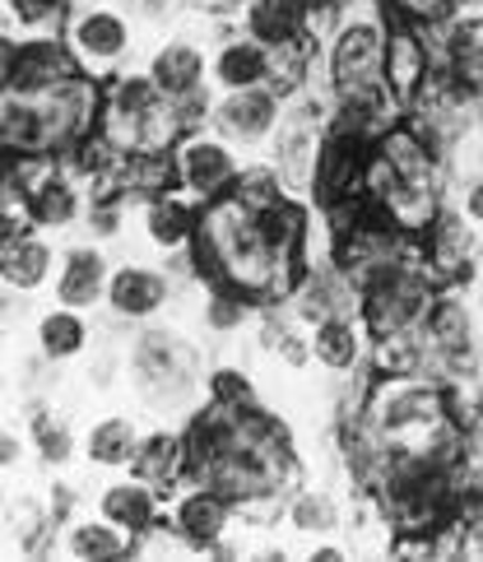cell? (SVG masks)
Instances as JSON below:
<instances>
[{
    "mask_svg": "<svg viewBox=\"0 0 483 562\" xmlns=\"http://www.w3.org/2000/svg\"><path fill=\"white\" fill-rule=\"evenodd\" d=\"M126 381L135 386L139 409L158 424L191 418L205 405V358L177 326H139L126 339Z\"/></svg>",
    "mask_w": 483,
    "mask_h": 562,
    "instance_id": "cell-1",
    "label": "cell"
},
{
    "mask_svg": "<svg viewBox=\"0 0 483 562\" xmlns=\"http://www.w3.org/2000/svg\"><path fill=\"white\" fill-rule=\"evenodd\" d=\"M60 37L70 47L75 70L98 79V85L126 75L131 56L139 47V29L121 0H79L66 14V24H60Z\"/></svg>",
    "mask_w": 483,
    "mask_h": 562,
    "instance_id": "cell-2",
    "label": "cell"
},
{
    "mask_svg": "<svg viewBox=\"0 0 483 562\" xmlns=\"http://www.w3.org/2000/svg\"><path fill=\"white\" fill-rule=\"evenodd\" d=\"M437 293H441V284L433 279V270L423 266V256L414 247L405 260H395V266H386L377 279L362 284L358 312H362V321H368L372 339L395 335V330H414V326H423V316H428V307L437 303Z\"/></svg>",
    "mask_w": 483,
    "mask_h": 562,
    "instance_id": "cell-3",
    "label": "cell"
},
{
    "mask_svg": "<svg viewBox=\"0 0 483 562\" xmlns=\"http://www.w3.org/2000/svg\"><path fill=\"white\" fill-rule=\"evenodd\" d=\"M164 516L172 520V530L181 535L191 558H247L242 544H228V535L242 526L237 507L200 479L187 474L177 488L164 493Z\"/></svg>",
    "mask_w": 483,
    "mask_h": 562,
    "instance_id": "cell-4",
    "label": "cell"
},
{
    "mask_svg": "<svg viewBox=\"0 0 483 562\" xmlns=\"http://www.w3.org/2000/svg\"><path fill=\"white\" fill-rule=\"evenodd\" d=\"M251 158L242 154L237 145H228L214 126H195L181 135V145L172 149V168H177V191L195 200V205H210V200L228 195L237 187L242 168Z\"/></svg>",
    "mask_w": 483,
    "mask_h": 562,
    "instance_id": "cell-5",
    "label": "cell"
},
{
    "mask_svg": "<svg viewBox=\"0 0 483 562\" xmlns=\"http://www.w3.org/2000/svg\"><path fill=\"white\" fill-rule=\"evenodd\" d=\"M279 122H284V93L279 89H237V93H214L205 126H214L247 158H270Z\"/></svg>",
    "mask_w": 483,
    "mask_h": 562,
    "instance_id": "cell-6",
    "label": "cell"
},
{
    "mask_svg": "<svg viewBox=\"0 0 483 562\" xmlns=\"http://www.w3.org/2000/svg\"><path fill=\"white\" fill-rule=\"evenodd\" d=\"M479 251H483L479 247V228L451 205V200L437 210L433 224L418 233V256H423V266L433 270V279L441 289L465 284V279L474 274V266H479Z\"/></svg>",
    "mask_w": 483,
    "mask_h": 562,
    "instance_id": "cell-7",
    "label": "cell"
},
{
    "mask_svg": "<svg viewBox=\"0 0 483 562\" xmlns=\"http://www.w3.org/2000/svg\"><path fill=\"white\" fill-rule=\"evenodd\" d=\"M177 303V279L164 266H149V260H121L112 266L108 279V316L135 321V326H149L168 307Z\"/></svg>",
    "mask_w": 483,
    "mask_h": 562,
    "instance_id": "cell-8",
    "label": "cell"
},
{
    "mask_svg": "<svg viewBox=\"0 0 483 562\" xmlns=\"http://www.w3.org/2000/svg\"><path fill=\"white\" fill-rule=\"evenodd\" d=\"M210 47L214 37H200V33H168L158 37L154 52H149V79L168 98L187 103V98H200V93H214L210 89Z\"/></svg>",
    "mask_w": 483,
    "mask_h": 562,
    "instance_id": "cell-9",
    "label": "cell"
},
{
    "mask_svg": "<svg viewBox=\"0 0 483 562\" xmlns=\"http://www.w3.org/2000/svg\"><path fill=\"white\" fill-rule=\"evenodd\" d=\"M108 279L112 260L103 243H75L56 256V279H52V303L75 307V312H98L108 303Z\"/></svg>",
    "mask_w": 483,
    "mask_h": 562,
    "instance_id": "cell-10",
    "label": "cell"
},
{
    "mask_svg": "<svg viewBox=\"0 0 483 562\" xmlns=\"http://www.w3.org/2000/svg\"><path fill=\"white\" fill-rule=\"evenodd\" d=\"M312 368H321L330 381L368 372L372 368V330L358 312L321 316L312 326Z\"/></svg>",
    "mask_w": 483,
    "mask_h": 562,
    "instance_id": "cell-11",
    "label": "cell"
},
{
    "mask_svg": "<svg viewBox=\"0 0 483 562\" xmlns=\"http://www.w3.org/2000/svg\"><path fill=\"white\" fill-rule=\"evenodd\" d=\"M274 79V52L256 43L251 33H224L210 47V89L237 93V89H270Z\"/></svg>",
    "mask_w": 483,
    "mask_h": 562,
    "instance_id": "cell-12",
    "label": "cell"
},
{
    "mask_svg": "<svg viewBox=\"0 0 483 562\" xmlns=\"http://www.w3.org/2000/svg\"><path fill=\"white\" fill-rule=\"evenodd\" d=\"M79 75L75 61H70V47L60 33H24L14 47V66H10V79L5 85L19 89V93H43L60 79Z\"/></svg>",
    "mask_w": 483,
    "mask_h": 562,
    "instance_id": "cell-13",
    "label": "cell"
},
{
    "mask_svg": "<svg viewBox=\"0 0 483 562\" xmlns=\"http://www.w3.org/2000/svg\"><path fill=\"white\" fill-rule=\"evenodd\" d=\"M195 228H200V205L181 191H158L149 200H139V233H145V243L158 256L187 251Z\"/></svg>",
    "mask_w": 483,
    "mask_h": 562,
    "instance_id": "cell-14",
    "label": "cell"
},
{
    "mask_svg": "<svg viewBox=\"0 0 483 562\" xmlns=\"http://www.w3.org/2000/svg\"><path fill=\"white\" fill-rule=\"evenodd\" d=\"M237 29L251 33L266 47H293L307 43L312 33V10L302 0H242L237 10Z\"/></svg>",
    "mask_w": 483,
    "mask_h": 562,
    "instance_id": "cell-15",
    "label": "cell"
},
{
    "mask_svg": "<svg viewBox=\"0 0 483 562\" xmlns=\"http://www.w3.org/2000/svg\"><path fill=\"white\" fill-rule=\"evenodd\" d=\"M75 562H131L135 558V535H126L121 526L98 512V516H70L66 526H60V549Z\"/></svg>",
    "mask_w": 483,
    "mask_h": 562,
    "instance_id": "cell-16",
    "label": "cell"
},
{
    "mask_svg": "<svg viewBox=\"0 0 483 562\" xmlns=\"http://www.w3.org/2000/svg\"><path fill=\"white\" fill-rule=\"evenodd\" d=\"M131 474H139L158 493L177 488L187 479V428L158 424L149 432H139V447L131 456Z\"/></svg>",
    "mask_w": 483,
    "mask_h": 562,
    "instance_id": "cell-17",
    "label": "cell"
},
{
    "mask_svg": "<svg viewBox=\"0 0 483 562\" xmlns=\"http://www.w3.org/2000/svg\"><path fill=\"white\" fill-rule=\"evenodd\" d=\"M433 79V56L428 43H423L418 24H400L391 19V43H386V89L400 98V103H414L423 93V85Z\"/></svg>",
    "mask_w": 483,
    "mask_h": 562,
    "instance_id": "cell-18",
    "label": "cell"
},
{
    "mask_svg": "<svg viewBox=\"0 0 483 562\" xmlns=\"http://www.w3.org/2000/svg\"><path fill=\"white\" fill-rule=\"evenodd\" d=\"M284 526L302 539H330L349 530V512L326 484H297L284 502Z\"/></svg>",
    "mask_w": 483,
    "mask_h": 562,
    "instance_id": "cell-19",
    "label": "cell"
},
{
    "mask_svg": "<svg viewBox=\"0 0 483 562\" xmlns=\"http://www.w3.org/2000/svg\"><path fill=\"white\" fill-rule=\"evenodd\" d=\"M33 345L47 363L66 368V363H79L93 345V326H89V312H75V307H60L52 303L33 326Z\"/></svg>",
    "mask_w": 483,
    "mask_h": 562,
    "instance_id": "cell-20",
    "label": "cell"
},
{
    "mask_svg": "<svg viewBox=\"0 0 483 562\" xmlns=\"http://www.w3.org/2000/svg\"><path fill=\"white\" fill-rule=\"evenodd\" d=\"M139 447V424L131 414H103L93 418L79 437V456H85L89 470H103V474H116V470H131V456Z\"/></svg>",
    "mask_w": 483,
    "mask_h": 562,
    "instance_id": "cell-21",
    "label": "cell"
},
{
    "mask_svg": "<svg viewBox=\"0 0 483 562\" xmlns=\"http://www.w3.org/2000/svg\"><path fill=\"white\" fill-rule=\"evenodd\" d=\"M98 512L126 535H145L154 520L164 516V493L145 484L139 474H126V479H112V484L98 493Z\"/></svg>",
    "mask_w": 483,
    "mask_h": 562,
    "instance_id": "cell-22",
    "label": "cell"
},
{
    "mask_svg": "<svg viewBox=\"0 0 483 562\" xmlns=\"http://www.w3.org/2000/svg\"><path fill=\"white\" fill-rule=\"evenodd\" d=\"M52 279H56V247L43 233H29L24 243L0 251V284L14 297H37L43 289H52Z\"/></svg>",
    "mask_w": 483,
    "mask_h": 562,
    "instance_id": "cell-23",
    "label": "cell"
},
{
    "mask_svg": "<svg viewBox=\"0 0 483 562\" xmlns=\"http://www.w3.org/2000/svg\"><path fill=\"white\" fill-rule=\"evenodd\" d=\"M89 205H93L89 187L79 182V177L70 172V164H66V172H60V177H56V182H52L43 195H33L24 210L33 214L37 233H70V228H79V224H85Z\"/></svg>",
    "mask_w": 483,
    "mask_h": 562,
    "instance_id": "cell-24",
    "label": "cell"
},
{
    "mask_svg": "<svg viewBox=\"0 0 483 562\" xmlns=\"http://www.w3.org/2000/svg\"><path fill=\"white\" fill-rule=\"evenodd\" d=\"M195 316H200V326H205L210 335L233 339V335L256 326L260 303H251L247 293H237L228 284H200V312Z\"/></svg>",
    "mask_w": 483,
    "mask_h": 562,
    "instance_id": "cell-25",
    "label": "cell"
},
{
    "mask_svg": "<svg viewBox=\"0 0 483 562\" xmlns=\"http://www.w3.org/2000/svg\"><path fill=\"white\" fill-rule=\"evenodd\" d=\"M29 447L47 470H66L79 456V437L52 405H33L29 409Z\"/></svg>",
    "mask_w": 483,
    "mask_h": 562,
    "instance_id": "cell-26",
    "label": "cell"
},
{
    "mask_svg": "<svg viewBox=\"0 0 483 562\" xmlns=\"http://www.w3.org/2000/svg\"><path fill=\"white\" fill-rule=\"evenodd\" d=\"M205 400L210 405H228V409H242V405H256V376L242 372L237 363H214L205 372Z\"/></svg>",
    "mask_w": 483,
    "mask_h": 562,
    "instance_id": "cell-27",
    "label": "cell"
},
{
    "mask_svg": "<svg viewBox=\"0 0 483 562\" xmlns=\"http://www.w3.org/2000/svg\"><path fill=\"white\" fill-rule=\"evenodd\" d=\"M447 200L483 233V168H474V172H465V177H451Z\"/></svg>",
    "mask_w": 483,
    "mask_h": 562,
    "instance_id": "cell-28",
    "label": "cell"
},
{
    "mask_svg": "<svg viewBox=\"0 0 483 562\" xmlns=\"http://www.w3.org/2000/svg\"><path fill=\"white\" fill-rule=\"evenodd\" d=\"M29 233H37L33 214L19 200H0V251H10L14 243H24Z\"/></svg>",
    "mask_w": 483,
    "mask_h": 562,
    "instance_id": "cell-29",
    "label": "cell"
},
{
    "mask_svg": "<svg viewBox=\"0 0 483 562\" xmlns=\"http://www.w3.org/2000/svg\"><path fill=\"white\" fill-rule=\"evenodd\" d=\"M29 432H14V428H0V474L19 470L29 460Z\"/></svg>",
    "mask_w": 483,
    "mask_h": 562,
    "instance_id": "cell-30",
    "label": "cell"
},
{
    "mask_svg": "<svg viewBox=\"0 0 483 562\" xmlns=\"http://www.w3.org/2000/svg\"><path fill=\"white\" fill-rule=\"evenodd\" d=\"M47 502H52V516L60 520V526H66L70 516H79V488L75 484H52Z\"/></svg>",
    "mask_w": 483,
    "mask_h": 562,
    "instance_id": "cell-31",
    "label": "cell"
},
{
    "mask_svg": "<svg viewBox=\"0 0 483 562\" xmlns=\"http://www.w3.org/2000/svg\"><path fill=\"white\" fill-rule=\"evenodd\" d=\"M307 558H312V562H349L353 549H349V544H312Z\"/></svg>",
    "mask_w": 483,
    "mask_h": 562,
    "instance_id": "cell-32",
    "label": "cell"
},
{
    "mask_svg": "<svg viewBox=\"0 0 483 562\" xmlns=\"http://www.w3.org/2000/svg\"><path fill=\"white\" fill-rule=\"evenodd\" d=\"M14 47H19V37L0 29V85L10 79V66H14Z\"/></svg>",
    "mask_w": 483,
    "mask_h": 562,
    "instance_id": "cell-33",
    "label": "cell"
},
{
    "mask_svg": "<svg viewBox=\"0 0 483 562\" xmlns=\"http://www.w3.org/2000/svg\"><path fill=\"white\" fill-rule=\"evenodd\" d=\"M14 303H19V297L5 289V284H0V330H5L10 326V316H14Z\"/></svg>",
    "mask_w": 483,
    "mask_h": 562,
    "instance_id": "cell-34",
    "label": "cell"
},
{
    "mask_svg": "<svg viewBox=\"0 0 483 562\" xmlns=\"http://www.w3.org/2000/svg\"><path fill=\"white\" fill-rule=\"evenodd\" d=\"M0 200H10V154H0Z\"/></svg>",
    "mask_w": 483,
    "mask_h": 562,
    "instance_id": "cell-35",
    "label": "cell"
},
{
    "mask_svg": "<svg viewBox=\"0 0 483 562\" xmlns=\"http://www.w3.org/2000/svg\"><path fill=\"white\" fill-rule=\"evenodd\" d=\"M460 512H470L474 530H479V539H483V497H479V502H470V507H460Z\"/></svg>",
    "mask_w": 483,
    "mask_h": 562,
    "instance_id": "cell-36",
    "label": "cell"
},
{
    "mask_svg": "<svg viewBox=\"0 0 483 562\" xmlns=\"http://www.w3.org/2000/svg\"><path fill=\"white\" fill-rule=\"evenodd\" d=\"M307 10H335V5H345V0H302Z\"/></svg>",
    "mask_w": 483,
    "mask_h": 562,
    "instance_id": "cell-37",
    "label": "cell"
},
{
    "mask_svg": "<svg viewBox=\"0 0 483 562\" xmlns=\"http://www.w3.org/2000/svg\"><path fill=\"white\" fill-rule=\"evenodd\" d=\"M5 512H10V493H5V484H0V526H5Z\"/></svg>",
    "mask_w": 483,
    "mask_h": 562,
    "instance_id": "cell-38",
    "label": "cell"
},
{
    "mask_svg": "<svg viewBox=\"0 0 483 562\" xmlns=\"http://www.w3.org/2000/svg\"><path fill=\"white\" fill-rule=\"evenodd\" d=\"M0 400H5V372H0Z\"/></svg>",
    "mask_w": 483,
    "mask_h": 562,
    "instance_id": "cell-39",
    "label": "cell"
}]
</instances>
